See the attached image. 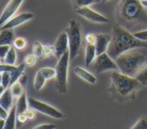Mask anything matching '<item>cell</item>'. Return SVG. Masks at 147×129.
I'll use <instances>...</instances> for the list:
<instances>
[{
    "mask_svg": "<svg viewBox=\"0 0 147 129\" xmlns=\"http://www.w3.org/2000/svg\"><path fill=\"white\" fill-rule=\"evenodd\" d=\"M100 0H73V4L75 8H81V7H89L90 5L94 3H97Z\"/></svg>",
    "mask_w": 147,
    "mask_h": 129,
    "instance_id": "484cf974",
    "label": "cell"
},
{
    "mask_svg": "<svg viewBox=\"0 0 147 129\" xmlns=\"http://www.w3.org/2000/svg\"><path fill=\"white\" fill-rule=\"evenodd\" d=\"M111 91L122 98H127L135 94L142 84L135 77H131L121 72L113 71L110 75Z\"/></svg>",
    "mask_w": 147,
    "mask_h": 129,
    "instance_id": "3957f363",
    "label": "cell"
},
{
    "mask_svg": "<svg viewBox=\"0 0 147 129\" xmlns=\"http://www.w3.org/2000/svg\"><path fill=\"white\" fill-rule=\"evenodd\" d=\"M25 67H26V65L23 62V63H21L20 65L16 66V68L13 70V71L10 72V73H11V85L14 84L15 82H17V81L19 80V78L23 75V72H24ZM11 85H10V86H11Z\"/></svg>",
    "mask_w": 147,
    "mask_h": 129,
    "instance_id": "44dd1931",
    "label": "cell"
},
{
    "mask_svg": "<svg viewBox=\"0 0 147 129\" xmlns=\"http://www.w3.org/2000/svg\"><path fill=\"white\" fill-rule=\"evenodd\" d=\"M9 88H10V90H11V93L14 98H19V97L25 92L26 84H23V83H21L20 81H17V82H15L14 84H12Z\"/></svg>",
    "mask_w": 147,
    "mask_h": 129,
    "instance_id": "ffe728a7",
    "label": "cell"
},
{
    "mask_svg": "<svg viewBox=\"0 0 147 129\" xmlns=\"http://www.w3.org/2000/svg\"><path fill=\"white\" fill-rule=\"evenodd\" d=\"M135 78L141 83L142 86L147 85V65L144 66V67L138 72L137 75L135 76Z\"/></svg>",
    "mask_w": 147,
    "mask_h": 129,
    "instance_id": "4316f807",
    "label": "cell"
},
{
    "mask_svg": "<svg viewBox=\"0 0 147 129\" xmlns=\"http://www.w3.org/2000/svg\"><path fill=\"white\" fill-rule=\"evenodd\" d=\"M15 39L13 29H5L0 31V46L2 45H10L13 44V41Z\"/></svg>",
    "mask_w": 147,
    "mask_h": 129,
    "instance_id": "2e32d148",
    "label": "cell"
},
{
    "mask_svg": "<svg viewBox=\"0 0 147 129\" xmlns=\"http://www.w3.org/2000/svg\"><path fill=\"white\" fill-rule=\"evenodd\" d=\"M45 83H46V78L42 75V74L39 72V70L36 72L34 76V81H33V85H34V88L35 90L37 91H40L41 89L44 87Z\"/></svg>",
    "mask_w": 147,
    "mask_h": 129,
    "instance_id": "7402d4cb",
    "label": "cell"
},
{
    "mask_svg": "<svg viewBox=\"0 0 147 129\" xmlns=\"http://www.w3.org/2000/svg\"><path fill=\"white\" fill-rule=\"evenodd\" d=\"M36 110H34L33 108H28L25 111V115L27 116L28 120H34L35 117H36Z\"/></svg>",
    "mask_w": 147,
    "mask_h": 129,
    "instance_id": "74e56055",
    "label": "cell"
},
{
    "mask_svg": "<svg viewBox=\"0 0 147 129\" xmlns=\"http://www.w3.org/2000/svg\"><path fill=\"white\" fill-rule=\"evenodd\" d=\"M112 41V36L108 34H96V41H95V49H96L97 56L106 52Z\"/></svg>",
    "mask_w": 147,
    "mask_h": 129,
    "instance_id": "4fadbf2b",
    "label": "cell"
},
{
    "mask_svg": "<svg viewBox=\"0 0 147 129\" xmlns=\"http://www.w3.org/2000/svg\"><path fill=\"white\" fill-rule=\"evenodd\" d=\"M16 68L15 65H9V64H0V73L3 72H12Z\"/></svg>",
    "mask_w": 147,
    "mask_h": 129,
    "instance_id": "e575fe53",
    "label": "cell"
},
{
    "mask_svg": "<svg viewBox=\"0 0 147 129\" xmlns=\"http://www.w3.org/2000/svg\"><path fill=\"white\" fill-rule=\"evenodd\" d=\"M8 114H9V112H8L5 108H3L1 105H0V119L5 120L6 118L8 117Z\"/></svg>",
    "mask_w": 147,
    "mask_h": 129,
    "instance_id": "ab89813d",
    "label": "cell"
},
{
    "mask_svg": "<svg viewBox=\"0 0 147 129\" xmlns=\"http://www.w3.org/2000/svg\"><path fill=\"white\" fill-rule=\"evenodd\" d=\"M65 32L67 34L68 43H69V50L68 51H69L70 60H73L79 53L82 44L81 26H80L79 22L71 19L69 21V25L65 29Z\"/></svg>",
    "mask_w": 147,
    "mask_h": 129,
    "instance_id": "5b68a950",
    "label": "cell"
},
{
    "mask_svg": "<svg viewBox=\"0 0 147 129\" xmlns=\"http://www.w3.org/2000/svg\"><path fill=\"white\" fill-rule=\"evenodd\" d=\"M118 69L116 62L111 58L108 53L100 54L94 61V70L96 73H103L106 71H115Z\"/></svg>",
    "mask_w": 147,
    "mask_h": 129,
    "instance_id": "ba28073f",
    "label": "cell"
},
{
    "mask_svg": "<svg viewBox=\"0 0 147 129\" xmlns=\"http://www.w3.org/2000/svg\"><path fill=\"white\" fill-rule=\"evenodd\" d=\"M146 56L141 52L128 51L115 58L118 69L123 74L135 77L137 73L145 66Z\"/></svg>",
    "mask_w": 147,
    "mask_h": 129,
    "instance_id": "277c9868",
    "label": "cell"
},
{
    "mask_svg": "<svg viewBox=\"0 0 147 129\" xmlns=\"http://www.w3.org/2000/svg\"><path fill=\"white\" fill-rule=\"evenodd\" d=\"M140 1H145V0H140Z\"/></svg>",
    "mask_w": 147,
    "mask_h": 129,
    "instance_id": "bcb514c9",
    "label": "cell"
},
{
    "mask_svg": "<svg viewBox=\"0 0 147 129\" xmlns=\"http://www.w3.org/2000/svg\"><path fill=\"white\" fill-rule=\"evenodd\" d=\"M13 47L16 50H23L26 46H27V39L25 37H16L13 41Z\"/></svg>",
    "mask_w": 147,
    "mask_h": 129,
    "instance_id": "cb8c5ba5",
    "label": "cell"
},
{
    "mask_svg": "<svg viewBox=\"0 0 147 129\" xmlns=\"http://www.w3.org/2000/svg\"><path fill=\"white\" fill-rule=\"evenodd\" d=\"M37 61V57L34 55V54H28V55L25 56L24 58V64L28 67H32L36 64Z\"/></svg>",
    "mask_w": 147,
    "mask_h": 129,
    "instance_id": "4dcf8cb0",
    "label": "cell"
},
{
    "mask_svg": "<svg viewBox=\"0 0 147 129\" xmlns=\"http://www.w3.org/2000/svg\"><path fill=\"white\" fill-rule=\"evenodd\" d=\"M4 90H5V88H4V87L2 86V85H0V96H1L2 93L4 92Z\"/></svg>",
    "mask_w": 147,
    "mask_h": 129,
    "instance_id": "b9f144b4",
    "label": "cell"
},
{
    "mask_svg": "<svg viewBox=\"0 0 147 129\" xmlns=\"http://www.w3.org/2000/svg\"><path fill=\"white\" fill-rule=\"evenodd\" d=\"M0 105L5 108L8 112L13 107V95H12L10 88H6L0 96Z\"/></svg>",
    "mask_w": 147,
    "mask_h": 129,
    "instance_id": "9a60e30c",
    "label": "cell"
},
{
    "mask_svg": "<svg viewBox=\"0 0 147 129\" xmlns=\"http://www.w3.org/2000/svg\"><path fill=\"white\" fill-rule=\"evenodd\" d=\"M4 122H5V120L4 119H0V129L4 128Z\"/></svg>",
    "mask_w": 147,
    "mask_h": 129,
    "instance_id": "60d3db41",
    "label": "cell"
},
{
    "mask_svg": "<svg viewBox=\"0 0 147 129\" xmlns=\"http://www.w3.org/2000/svg\"><path fill=\"white\" fill-rule=\"evenodd\" d=\"M33 17H34V14L31 13V12H23V13L15 15V16H13L9 21L6 22L3 26L0 27V31L5 30V29H14L15 27L20 26L25 23V22L29 21Z\"/></svg>",
    "mask_w": 147,
    "mask_h": 129,
    "instance_id": "8fae6325",
    "label": "cell"
},
{
    "mask_svg": "<svg viewBox=\"0 0 147 129\" xmlns=\"http://www.w3.org/2000/svg\"><path fill=\"white\" fill-rule=\"evenodd\" d=\"M43 49H44V45L41 44V42H39V41H34L32 51H33V54H34L37 58L43 57Z\"/></svg>",
    "mask_w": 147,
    "mask_h": 129,
    "instance_id": "d4e9b609",
    "label": "cell"
},
{
    "mask_svg": "<svg viewBox=\"0 0 147 129\" xmlns=\"http://www.w3.org/2000/svg\"><path fill=\"white\" fill-rule=\"evenodd\" d=\"M75 12L80 15L81 17L87 19L90 22H94V23H101V24H106L109 23V19L103 16L102 14L98 13L95 10L91 9L90 7H81V8H75Z\"/></svg>",
    "mask_w": 147,
    "mask_h": 129,
    "instance_id": "9c48e42d",
    "label": "cell"
},
{
    "mask_svg": "<svg viewBox=\"0 0 147 129\" xmlns=\"http://www.w3.org/2000/svg\"><path fill=\"white\" fill-rule=\"evenodd\" d=\"M73 71H74V73L78 76V77L81 78L82 80L86 81L87 83H90V84H95V83L97 82V78L95 77V76L93 75L91 72L87 71V70L84 69V68L77 66V67H74Z\"/></svg>",
    "mask_w": 147,
    "mask_h": 129,
    "instance_id": "5bb4252c",
    "label": "cell"
},
{
    "mask_svg": "<svg viewBox=\"0 0 147 129\" xmlns=\"http://www.w3.org/2000/svg\"><path fill=\"white\" fill-rule=\"evenodd\" d=\"M16 117H17V112H16V106L14 105L10 109L8 117L5 119L3 129H17L16 128Z\"/></svg>",
    "mask_w": 147,
    "mask_h": 129,
    "instance_id": "e0dca14e",
    "label": "cell"
},
{
    "mask_svg": "<svg viewBox=\"0 0 147 129\" xmlns=\"http://www.w3.org/2000/svg\"><path fill=\"white\" fill-rule=\"evenodd\" d=\"M10 48H11L10 45H2V46H0V59L4 61V59H5L6 55H7L8 51L10 50Z\"/></svg>",
    "mask_w": 147,
    "mask_h": 129,
    "instance_id": "d590c367",
    "label": "cell"
},
{
    "mask_svg": "<svg viewBox=\"0 0 147 129\" xmlns=\"http://www.w3.org/2000/svg\"><path fill=\"white\" fill-rule=\"evenodd\" d=\"M23 1L24 0H10L8 2L0 15V27L3 26L7 21H9L13 16H15V13L19 9Z\"/></svg>",
    "mask_w": 147,
    "mask_h": 129,
    "instance_id": "30bf717a",
    "label": "cell"
},
{
    "mask_svg": "<svg viewBox=\"0 0 147 129\" xmlns=\"http://www.w3.org/2000/svg\"><path fill=\"white\" fill-rule=\"evenodd\" d=\"M28 98L26 92H24L19 98H17V102H16V112L17 114L25 113V111L28 109Z\"/></svg>",
    "mask_w": 147,
    "mask_h": 129,
    "instance_id": "d6986e66",
    "label": "cell"
},
{
    "mask_svg": "<svg viewBox=\"0 0 147 129\" xmlns=\"http://www.w3.org/2000/svg\"><path fill=\"white\" fill-rule=\"evenodd\" d=\"M147 47V43L135 38L133 33H130L120 24H115L112 28V41L110 46V56L116 58L125 52L136 48Z\"/></svg>",
    "mask_w": 147,
    "mask_h": 129,
    "instance_id": "6da1fadb",
    "label": "cell"
},
{
    "mask_svg": "<svg viewBox=\"0 0 147 129\" xmlns=\"http://www.w3.org/2000/svg\"><path fill=\"white\" fill-rule=\"evenodd\" d=\"M97 53L94 44H86L85 47V65L89 67L90 64L96 59Z\"/></svg>",
    "mask_w": 147,
    "mask_h": 129,
    "instance_id": "ac0fdd59",
    "label": "cell"
},
{
    "mask_svg": "<svg viewBox=\"0 0 147 129\" xmlns=\"http://www.w3.org/2000/svg\"><path fill=\"white\" fill-rule=\"evenodd\" d=\"M70 56L69 51L64 53L58 59L55 67V86L56 90L61 94L67 92V78H68V66H69Z\"/></svg>",
    "mask_w": 147,
    "mask_h": 129,
    "instance_id": "8992f818",
    "label": "cell"
},
{
    "mask_svg": "<svg viewBox=\"0 0 147 129\" xmlns=\"http://www.w3.org/2000/svg\"><path fill=\"white\" fill-rule=\"evenodd\" d=\"M55 56L54 45H45L43 49V57L44 58H52Z\"/></svg>",
    "mask_w": 147,
    "mask_h": 129,
    "instance_id": "f1b7e54d",
    "label": "cell"
},
{
    "mask_svg": "<svg viewBox=\"0 0 147 129\" xmlns=\"http://www.w3.org/2000/svg\"><path fill=\"white\" fill-rule=\"evenodd\" d=\"M141 3H142V5H143L144 7L147 8V0H145V1H141Z\"/></svg>",
    "mask_w": 147,
    "mask_h": 129,
    "instance_id": "7bdbcfd3",
    "label": "cell"
},
{
    "mask_svg": "<svg viewBox=\"0 0 147 129\" xmlns=\"http://www.w3.org/2000/svg\"><path fill=\"white\" fill-rule=\"evenodd\" d=\"M85 41L87 44H95V41H96V34H94V33H88V34H86Z\"/></svg>",
    "mask_w": 147,
    "mask_h": 129,
    "instance_id": "8d00e7d4",
    "label": "cell"
},
{
    "mask_svg": "<svg viewBox=\"0 0 147 129\" xmlns=\"http://www.w3.org/2000/svg\"><path fill=\"white\" fill-rule=\"evenodd\" d=\"M28 104H29L31 108L36 110L37 112H40V113L49 116V117L55 118V119H63V118H65V115L61 111H59L57 108L53 107L50 104L42 102V101L38 100V99H35L34 97H29L28 98Z\"/></svg>",
    "mask_w": 147,
    "mask_h": 129,
    "instance_id": "52a82bcc",
    "label": "cell"
},
{
    "mask_svg": "<svg viewBox=\"0 0 147 129\" xmlns=\"http://www.w3.org/2000/svg\"><path fill=\"white\" fill-rule=\"evenodd\" d=\"M26 121H28V118L25 115V113L17 114V117H16V128H20L24 123H26Z\"/></svg>",
    "mask_w": 147,
    "mask_h": 129,
    "instance_id": "d6a6232c",
    "label": "cell"
},
{
    "mask_svg": "<svg viewBox=\"0 0 147 129\" xmlns=\"http://www.w3.org/2000/svg\"><path fill=\"white\" fill-rule=\"evenodd\" d=\"M133 35L135 36V38H137L138 40L143 41V42H147V29L141 31H137V32H134Z\"/></svg>",
    "mask_w": 147,
    "mask_h": 129,
    "instance_id": "836d02e7",
    "label": "cell"
},
{
    "mask_svg": "<svg viewBox=\"0 0 147 129\" xmlns=\"http://www.w3.org/2000/svg\"><path fill=\"white\" fill-rule=\"evenodd\" d=\"M116 10L120 25L123 27L147 24V12L140 0H120Z\"/></svg>",
    "mask_w": 147,
    "mask_h": 129,
    "instance_id": "7a4b0ae2",
    "label": "cell"
},
{
    "mask_svg": "<svg viewBox=\"0 0 147 129\" xmlns=\"http://www.w3.org/2000/svg\"><path fill=\"white\" fill-rule=\"evenodd\" d=\"M2 86L4 88H9L11 85V73L10 72H3L2 73Z\"/></svg>",
    "mask_w": 147,
    "mask_h": 129,
    "instance_id": "f546056e",
    "label": "cell"
},
{
    "mask_svg": "<svg viewBox=\"0 0 147 129\" xmlns=\"http://www.w3.org/2000/svg\"><path fill=\"white\" fill-rule=\"evenodd\" d=\"M32 129H56V125H54V124H40V125L35 126Z\"/></svg>",
    "mask_w": 147,
    "mask_h": 129,
    "instance_id": "f35d334b",
    "label": "cell"
},
{
    "mask_svg": "<svg viewBox=\"0 0 147 129\" xmlns=\"http://www.w3.org/2000/svg\"><path fill=\"white\" fill-rule=\"evenodd\" d=\"M0 62H1V59H0ZM0 64H1V63H0Z\"/></svg>",
    "mask_w": 147,
    "mask_h": 129,
    "instance_id": "7dc6e473",
    "label": "cell"
},
{
    "mask_svg": "<svg viewBox=\"0 0 147 129\" xmlns=\"http://www.w3.org/2000/svg\"><path fill=\"white\" fill-rule=\"evenodd\" d=\"M39 72H40V73L42 74L45 78H46V80H49V79L55 77V75H56V71H55V69L50 68V67L41 68V69H39Z\"/></svg>",
    "mask_w": 147,
    "mask_h": 129,
    "instance_id": "83f0119b",
    "label": "cell"
},
{
    "mask_svg": "<svg viewBox=\"0 0 147 129\" xmlns=\"http://www.w3.org/2000/svg\"><path fill=\"white\" fill-rule=\"evenodd\" d=\"M55 48V57L59 59L64 53L69 50V43H68V37L65 31L61 32L57 37L56 41L54 43Z\"/></svg>",
    "mask_w": 147,
    "mask_h": 129,
    "instance_id": "7c38bea8",
    "label": "cell"
},
{
    "mask_svg": "<svg viewBox=\"0 0 147 129\" xmlns=\"http://www.w3.org/2000/svg\"><path fill=\"white\" fill-rule=\"evenodd\" d=\"M131 129H147V117H141Z\"/></svg>",
    "mask_w": 147,
    "mask_h": 129,
    "instance_id": "1f68e13d",
    "label": "cell"
},
{
    "mask_svg": "<svg viewBox=\"0 0 147 129\" xmlns=\"http://www.w3.org/2000/svg\"><path fill=\"white\" fill-rule=\"evenodd\" d=\"M101 2H107V1H109V0H100Z\"/></svg>",
    "mask_w": 147,
    "mask_h": 129,
    "instance_id": "f6af8a7d",
    "label": "cell"
},
{
    "mask_svg": "<svg viewBox=\"0 0 147 129\" xmlns=\"http://www.w3.org/2000/svg\"><path fill=\"white\" fill-rule=\"evenodd\" d=\"M2 84V73H0V85Z\"/></svg>",
    "mask_w": 147,
    "mask_h": 129,
    "instance_id": "ee69618b",
    "label": "cell"
},
{
    "mask_svg": "<svg viewBox=\"0 0 147 129\" xmlns=\"http://www.w3.org/2000/svg\"><path fill=\"white\" fill-rule=\"evenodd\" d=\"M16 58H17V54H16V49L13 46H11L10 50L8 51L7 55H6L5 59H4V63L9 64V65H15Z\"/></svg>",
    "mask_w": 147,
    "mask_h": 129,
    "instance_id": "603a6c76",
    "label": "cell"
}]
</instances>
